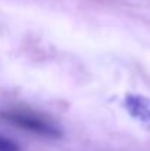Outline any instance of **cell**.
I'll list each match as a JSON object with an SVG mask.
<instances>
[{"mask_svg":"<svg viewBox=\"0 0 150 151\" xmlns=\"http://www.w3.org/2000/svg\"><path fill=\"white\" fill-rule=\"evenodd\" d=\"M124 107L128 114L136 119L144 129L150 131V99L141 94H127Z\"/></svg>","mask_w":150,"mask_h":151,"instance_id":"obj_2","label":"cell"},{"mask_svg":"<svg viewBox=\"0 0 150 151\" xmlns=\"http://www.w3.org/2000/svg\"><path fill=\"white\" fill-rule=\"evenodd\" d=\"M0 151H21V148L15 141L0 135Z\"/></svg>","mask_w":150,"mask_h":151,"instance_id":"obj_3","label":"cell"},{"mask_svg":"<svg viewBox=\"0 0 150 151\" xmlns=\"http://www.w3.org/2000/svg\"><path fill=\"white\" fill-rule=\"evenodd\" d=\"M0 119L19 129H24L27 132H31L40 137H46V138L62 137V131L54 122H51L46 116H41L30 110H24V109L3 110L0 111Z\"/></svg>","mask_w":150,"mask_h":151,"instance_id":"obj_1","label":"cell"}]
</instances>
